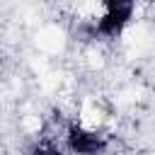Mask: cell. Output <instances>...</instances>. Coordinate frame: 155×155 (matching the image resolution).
Wrapping results in <instances>:
<instances>
[{
  "label": "cell",
  "mask_w": 155,
  "mask_h": 155,
  "mask_svg": "<svg viewBox=\"0 0 155 155\" xmlns=\"http://www.w3.org/2000/svg\"><path fill=\"white\" fill-rule=\"evenodd\" d=\"M63 143H65V150L70 155H104L107 148H109L107 136H102L94 128H87L78 121L65 126Z\"/></svg>",
  "instance_id": "obj_1"
}]
</instances>
